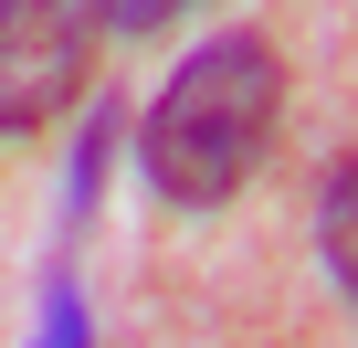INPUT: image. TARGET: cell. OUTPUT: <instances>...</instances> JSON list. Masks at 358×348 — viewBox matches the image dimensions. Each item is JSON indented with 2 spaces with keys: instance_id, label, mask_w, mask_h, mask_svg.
Here are the masks:
<instances>
[{
  "instance_id": "6da1fadb",
  "label": "cell",
  "mask_w": 358,
  "mask_h": 348,
  "mask_svg": "<svg viewBox=\"0 0 358 348\" xmlns=\"http://www.w3.org/2000/svg\"><path fill=\"white\" fill-rule=\"evenodd\" d=\"M285 116V53L264 32H211L169 64V85L137 116V158H148V190L179 211H211L253 180V158L274 148Z\"/></svg>"
},
{
  "instance_id": "3957f363",
  "label": "cell",
  "mask_w": 358,
  "mask_h": 348,
  "mask_svg": "<svg viewBox=\"0 0 358 348\" xmlns=\"http://www.w3.org/2000/svg\"><path fill=\"white\" fill-rule=\"evenodd\" d=\"M316 253H327L337 295L358 306V158H337V169H327V190H316Z\"/></svg>"
},
{
  "instance_id": "7a4b0ae2",
  "label": "cell",
  "mask_w": 358,
  "mask_h": 348,
  "mask_svg": "<svg viewBox=\"0 0 358 348\" xmlns=\"http://www.w3.org/2000/svg\"><path fill=\"white\" fill-rule=\"evenodd\" d=\"M95 74V0H0V137H32L85 106Z\"/></svg>"
},
{
  "instance_id": "277c9868",
  "label": "cell",
  "mask_w": 358,
  "mask_h": 348,
  "mask_svg": "<svg viewBox=\"0 0 358 348\" xmlns=\"http://www.w3.org/2000/svg\"><path fill=\"white\" fill-rule=\"evenodd\" d=\"M32 348H95V316H85L74 274H53V285H43V337H32Z\"/></svg>"
},
{
  "instance_id": "5b68a950",
  "label": "cell",
  "mask_w": 358,
  "mask_h": 348,
  "mask_svg": "<svg viewBox=\"0 0 358 348\" xmlns=\"http://www.w3.org/2000/svg\"><path fill=\"white\" fill-rule=\"evenodd\" d=\"M169 11H190V0H95V22H116V32H158Z\"/></svg>"
}]
</instances>
